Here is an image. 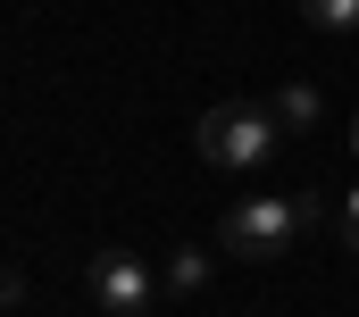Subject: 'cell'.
<instances>
[{"label": "cell", "instance_id": "obj_1", "mask_svg": "<svg viewBox=\"0 0 359 317\" xmlns=\"http://www.w3.org/2000/svg\"><path fill=\"white\" fill-rule=\"evenodd\" d=\"M309 226H318L309 192H251V201H234L217 217V250H234V259H284V250H301Z\"/></svg>", "mask_w": 359, "mask_h": 317}, {"label": "cell", "instance_id": "obj_2", "mask_svg": "<svg viewBox=\"0 0 359 317\" xmlns=\"http://www.w3.org/2000/svg\"><path fill=\"white\" fill-rule=\"evenodd\" d=\"M192 151L226 175H259L276 151H284V126H276L268 100H217L201 126H192Z\"/></svg>", "mask_w": 359, "mask_h": 317}, {"label": "cell", "instance_id": "obj_3", "mask_svg": "<svg viewBox=\"0 0 359 317\" xmlns=\"http://www.w3.org/2000/svg\"><path fill=\"white\" fill-rule=\"evenodd\" d=\"M84 292H92L100 317H151L168 284H159L134 250H92V259H84Z\"/></svg>", "mask_w": 359, "mask_h": 317}, {"label": "cell", "instance_id": "obj_4", "mask_svg": "<svg viewBox=\"0 0 359 317\" xmlns=\"http://www.w3.org/2000/svg\"><path fill=\"white\" fill-rule=\"evenodd\" d=\"M268 109H276V126H284V142H309L318 117H326V92H318V83H276Z\"/></svg>", "mask_w": 359, "mask_h": 317}, {"label": "cell", "instance_id": "obj_5", "mask_svg": "<svg viewBox=\"0 0 359 317\" xmlns=\"http://www.w3.org/2000/svg\"><path fill=\"white\" fill-rule=\"evenodd\" d=\"M209 276H217V267H209V250H192V242H184V250H168V267H159V284H168L176 301L209 292Z\"/></svg>", "mask_w": 359, "mask_h": 317}, {"label": "cell", "instance_id": "obj_6", "mask_svg": "<svg viewBox=\"0 0 359 317\" xmlns=\"http://www.w3.org/2000/svg\"><path fill=\"white\" fill-rule=\"evenodd\" d=\"M301 17H309L318 34H343V42L359 34V0H301Z\"/></svg>", "mask_w": 359, "mask_h": 317}, {"label": "cell", "instance_id": "obj_7", "mask_svg": "<svg viewBox=\"0 0 359 317\" xmlns=\"http://www.w3.org/2000/svg\"><path fill=\"white\" fill-rule=\"evenodd\" d=\"M334 234H343V250H351V259H359V184H351V192H343V217H334Z\"/></svg>", "mask_w": 359, "mask_h": 317}, {"label": "cell", "instance_id": "obj_8", "mask_svg": "<svg viewBox=\"0 0 359 317\" xmlns=\"http://www.w3.org/2000/svg\"><path fill=\"white\" fill-rule=\"evenodd\" d=\"M351 158H359V117H351Z\"/></svg>", "mask_w": 359, "mask_h": 317}]
</instances>
